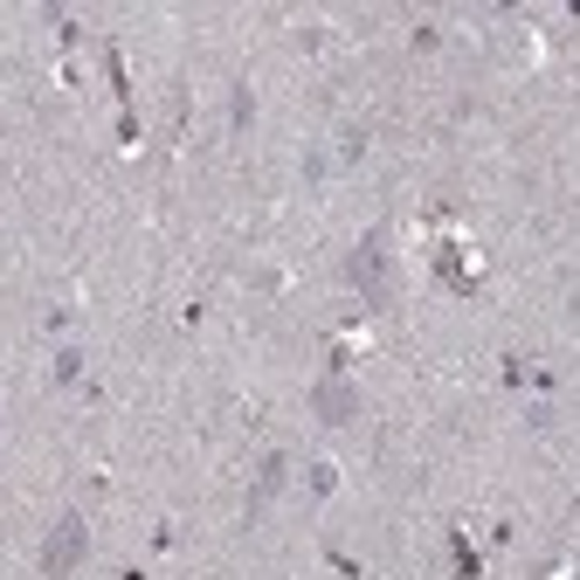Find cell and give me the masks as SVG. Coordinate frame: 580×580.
I'll return each instance as SVG.
<instances>
[{
    "label": "cell",
    "mask_w": 580,
    "mask_h": 580,
    "mask_svg": "<svg viewBox=\"0 0 580 580\" xmlns=\"http://www.w3.org/2000/svg\"><path fill=\"white\" fill-rule=\"evenodd\" d=\"M352 415H360V387H352V381H346V373H339V366H332V373H325V381H318V387H311V422H325V428H346Z\"/></svg>",
    "instance_id": "obj_3"
},
{
    "label": "cell",
    "mask_w": 580,
    "mask_h": 580,
    "mask_svg": "<svg viewBox=\"0 0 580 580\" xmlns=\"http://www.w3.org/2000/svg\"><path fill=\"white\" fill-rule=\"evenodd\" d=\"M276 491H284V456L270 449V456H263V471H256V484H249V504H242V518L256 526V518H263L270 504H276Z\"/></svg>",
    "instance_id": "obj_4"
},
{
    "label": "cell",
    "mask_w": 580,
    "mask_h": 580,
    "mask_svg": "<svg viewBox=\"0 0 580 580\" xmlns=\"http://www.w3.org/2000/svg\"><path fill=\"white\" fill-rule=\"evenodd\" d=\"M249 118H256V90H249V83H235V98H229V125H235V132H249Z\"/></svg>",
    "instance_id": "obj_5"
},
{
    "label": "cell",
    "mask_w": 580,
    "mask_h": 580,
    "mask_svg": "<svg viewBox=\"0 0 580 580\" xmlns=\"http://www.w3.org/2000/svg\"><path fill=\"white\" fill-rule=\"evenodd\" d=\"M366 139H373L366 125H346V132H339V159H346V166H352V159H366Z\"/></svg>",
    "instance_id": "obj_6"
},
{
    "label": "cell",
    "mask_w": 580,
    "mask_h": 580,
    "mask_svg": "<svg viewBox=\"0 0 580 580\" xmlns=\"http://www.w3.org/2000/svg\"><path fill=\"white\" fill-rule=\"evenodd\" d=\"M83 559H90V526H83L77 512H63V518L49 526V539H42V573L63 580V573H77Z\"/></svg>",
    "instance_id": "obj_2"
},
{
    "label": "cell",
    "mask_w": 580,
    "mask_h": 580,
    "mask_svg": "<svg viewBox=\"0 0 580 580\" xmlns=\"http://www.w3.org/2000/svg\"><path fill=\"white\" fill-rule=\"evenodd\" d=\"M55 381H63V387L83 381V352H55Z\"/></svg>",
    "instance_id": "obj_7"
},
{
    "label": "cell",
    "mask_w": 580,
    "mask_h": 580,
    "mask_svg": "<svg viewBox=\"0 0 580 580\" xmlns=\"http://www.w3.org/2000/svg\"><path fill=\"white\" fill-rule=\"evenodd\" d=\"M346 276H352V291L366 297V311H387L395 305V256H387V235L373 229L360 249L346 256Z\"/></svg>",
    "instance_id": "obj_1"
}]
</instances>
